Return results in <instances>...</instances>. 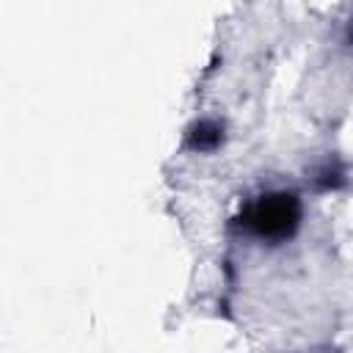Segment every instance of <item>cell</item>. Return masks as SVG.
<instances>
[{
    "label": "cell",
    "instance_id": "3957f363",
    "mask_svg": "<svg viewBox=\"0 0 353 353\" xmlns=\"http://www.w3.org/2000/svg\"><path fill=\"white\" fill-rule=\"evenodd\" d=\"M314 185H317V190H336V188L345 185V171H342L336 163H334V165H325V168L317 171Z\"/></svg>",
    "mask_w": 353,
    "mask_h": 353
},
{
    "label": "cell",
    "instance_id": "6da1fadb",
    "mask_svg": "<svg viewBox=\"0 0 353 353\" xmlns=\"http://www.w3.org/2000/svg\"><path fill=\"white\" fill-rule=\"evenodd\" d=\"M237 223L259 240L281 243V240L292 237L301 223V201L295 193H287V190L265 193L243 210Z\"/></svg>",
    "mask_w": 353,
    "mask_h": 353
},
{
    "label": "cell",
    "instance_id": "7a4b0ae2",
    "mask_svg": "<svg viewBox=\"0 0 353 353\" xmlns=\"http://www.w3.org/2000/svg\"><path fill=\"white\" fill-rule=\"evenodd\" d=\"M221 141H223V127L218 121H212V119H201L188 130V141L185 143L193 152H212V149L221 146Z\"/></svg>",
    "mask_w": 353,
    "mask_h": 353
}]
</instances>
